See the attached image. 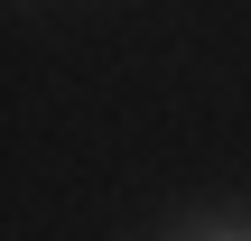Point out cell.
<instances>
[{"label": "cell", "instance_id": "1", "mask_svg": "<svg viewBox=\"0 0 251 241\" xmlns=\"http://www.w3.org/2000/svg\"><path fill=\"white\" fill-rule=\"evenodd\" d=\"M149 232H168V241H251V195H205V204H177V214H158Z\"/></svg>", "mask_w": 251, "mask_h": 241}]
</instances>
